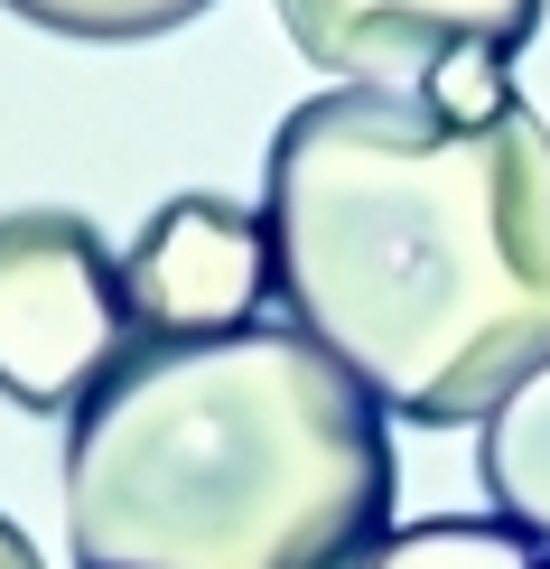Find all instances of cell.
<instances>
[{
  "label": "cell",
  "mask_w": 550,
  "mask_h": 569,
  "mask_svg": "<svg viewBox=\"0 0 550 569\" xmlns=\"http://www.w3.org/2000/svg\"><path fill=\"white\" fill-rule=\"evenodd\" d=\"M271 299L411 430H467L550 365V122L308 93L261 159Z\"/></svg>",
  "instance_id": "obj_1"
},
{
  "label": "cell",
  "mask_w": 550,
  "mask_h": 569,
  "mask_svg": "<svg viewBox=\"0 0 550 569\" xmlns=\"http://www.w3.org/2000/svg\"><path fill=\"white\" fill-rule=\"evenodd\" d=\"M392 495V411L290 318L131 337L66 411L76 569H364Z\"/></svg>",
  "instance_id": "obj_2"
},
{
  "label": "cell",
  "mask_w": 550,
  "mask_h": 569,
  "mask_svg": "<svg viewBox=\"0 0 550 569\" xmlns=\"http://www.w3.org/2000/svg\"><path fill=\"white\" fill-rule=\"evenodd\" d=\"M122 252L76 206H10L0 216V392L19 411H76L131 355Z\"/></svg>",
  "instance_id": "obj_3"
},
{
  "label": "cell",
  "mask_w": 550,
  "mask_h": 569,
  "mask_svg": "<svg viewBox=\"0 0 550 569\" xmlns=\"http://www.w3.org/2000/svg\"><path fill=\"white\" fill-rule=\"evenodd\" d=\"M290 47L337 84L420 93L448 57H522L541 0H271Z\"/></svg>",
  "instance_id": "obj_4"
},
{
  "label": "cell",
  "mask_w": 550,
  "mask_h": 569,
  "mask_svg": "<svg viewBox=\"0 0 550 569\" xmlns=\"http://www.w3.org/2000/svg\"><path fill=\"white\" fill-rule=\"evenodd\" d=\"M122 299L140 337H224L252 327L271 299V233L252 206L187 187L169 197L122 252Z\"/></svg>",
  "instance_id": "obj_5"
},
{
  "label": "cell",
  "mask_w": 550,
  "mask_h": 569,
  "mask_svg": "<svg viewBox=\"0 0 550 569\" xmlns=\"http://www.w3.org/2000/svg\"><path fill=\"white\" fill-rule=\"evenodd\" d=\"M476 430H486L476 439V477H486L494 523H513L532 551H550V365H532Z\"/></svg>",
  "instance_id": "obj_6"
},
{
  "label": "cell",
  "mask_w": 550,
  "mask_h": 569,
  "mask_svg": "<svg viewBox=\"0 0 550 569\" xmlns=\"http://www.w3.org/2000/svg\"><path fill=\"white\" fill-rule=\"evenodd\" d=\"M364 569H541V551L494 513H429V523H392Z\"/></svg>",
  "instance_id": "obj_7"
},
{
  "label": "cell",
  "mask_w": 550,
  "mask_h": 569,
  "mask_svg": "<svg viewBox=\"0 0 550 569\" xmlns=\"http://www.w3.org/2000/svg\"><path fill=\"white\" fill-rule=\"evenodd\" d=\"M10 19H29L47 38H84V47H131V38H169L187 19H206L214 0H0Z\"/></svg>",
  "instance_id": "obj_8"
},
{
  "label": "cell",
  "mask_w": 550,
  "mask_h": 569,
  "mask_svg": "<svg viewBox=\"0 0 550 569\" xmlns=\"http://www.w3.org/2000/svg\"><path fill=\"white\" fill-rule=\"evenodd\" d=\"M420 93L448 112V122H494V112L513 103V57H448Z\"/></svg>",
  "instance_id": "obj_9"
},
{
  "label": "cell",
  "mask_w": 550,
  "mask_h": 569,
  "mask_svg": "<svg viewBox=\"0 0 550 569\" xmlns=\"http://www.w3.org/2000/svg\"><path fill=\"white\" fill-rule=\"evenodd\" d=\"M0 569H47V560H38V541H29V532H19V523H10V513H0Z\"/></svg>",
  "instance_id": "obj_10"
},
{
  "label": "cell",
  "mask_w": 550,
  "mask_h": 569,
  "mask_svg": "<svg viewBox=\"0 0 550 569\" xmlns=\"http://www.w3.org/2000/svg\"><path fill=\"white\" fill-rule=\"evenodd\" d=\"M541 569H550V551H541Z\"/></svg>",
  "instance_id": "obj_11"
}]
</instances>
